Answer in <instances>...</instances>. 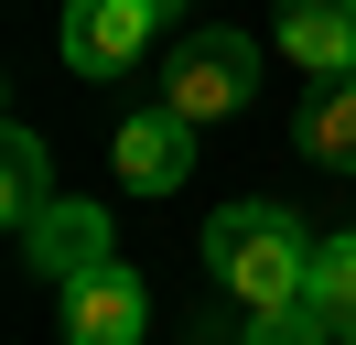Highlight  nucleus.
Returning a JSON list of instances; mask_svg holds the SVG:
<instances>
[{"label": "nucleus", "instance_id": "1", "mask_svg": "<svg viewBox=\"0 0 356 345\" xmlns=\"http://www.w3.org/2000/svg\"><path fill=\"white\" fill-rule=\"evenodd\" d=\"M205 259H216L227 302H238L248 323H259V313H291L302 280H313V237H302L291 205H227L216 227H205Z\"/></svg>", "mask_w": 356, "mask_h": 345}, {"label": "nucleus", "instance_id": "2", "mask_svg": "<svg viewBox=\"0 0 356 345\" xmlns=\"http://www.w3.org/2000/svg\"><path fill=\"white\" fill-rule=\"evenodd\" d=\"M248 86H259V43L248 33H184L173 65H162V108H184V119H238Z\"/></svg>", "mask_w": 356, "mask_h": 345}, {"label": "nucleus", "instance_id": "3", "mask_svg": "<svg viewBox=\"0 0 356 345\" xmlns=\"http://www.w3.org/2000/svg\"><path fill=\"white\" fill-rule=\"evenodd\" d=\"M173 11H184V0H65V65H76V76H97V86L130 76Z\"/></svg>", "mask_w": 356, "mask_h": 345}, {"label": "nucleus", "instance_id": "4", "mask_svg": "<svg viewBox=\"0 0 356 345\" xmlns=\"http://www.w3.org/2000/svg\"><path fill=\"white\" fill-rule=\"evenodd\" d=\"M152 335V291H140V270H87L65 280V345H140Z\"/></svg>", "mask_w": 356, "mask_h": 345}, {"label": "nucleus", "instance_id": "5", "mask_svg": "<svg viewBox=\"0 0 356 345\" xmlns=\"http://www.w3.org/2000/svg\"><path fill=\"white\" fill-rule=\"evenodd\" d=\"M184 172H195V119H184V108L119 119V184H130V194H173Z\"/></svg>", "mask_w": 356, "mask_h": 345}, {"label": "nucleus", "instance_id": "6", "mask_svg": "<svg viewBox=\"0 0 356 345\" xmlns=\"http://www.w3.org/2000/svg\"><path fill=\"white\" fill-rule=\"evenodd\" d=\"M22 259H33V270H54V291H65V280L108 270L119 248H108V216H97V205H65V194H54V205L22 227Z\"/></svg>", "mask_w": 356, "mask_h": 345}, {"label": "nucleus", "instance_id": "7", "mask_svg": "<svg viewBox=\"0 0 356 345\" xmlns=\"http://www.w3.org/2000/svg\"><path fill=\"white\" fill-rule=\"evenodd\" d=\"M281 54L302 76H356V0H281Z\"/></svg>", "mask_w": 356, "mask_h": 345}, {"label": "nucleus", "instance_id": "8", "mask_svg": "<svg viewBox=\"0 0 356 345\" xmlns=\"http://www.w3.org/2000/svg\"><path fill=\"white\" fill-rule=\"evenodd\" d=\"M291 141H302V162L356 172V76H313V97H302V119H291Z\"/></svg>", "mask_w": 356, "mask_h": 345}, {"label": "nucleus", "instance_id": "9", "mask_svg": "<svg viewBox=\"0 0 356 345\" xmlns=\"http://www.w3.org/2000/svg\"><path fill=\"white\" fill-rule=\"evenodd\" d=\"M302 302L324 313V335H334V345H356V227L313 248V280H302Z\"/></svg>", "mask_w": 356, "mask_h": 345}, {"label": "nucleus", "instance_id": "10", "mask_svg": "<svg viewBox=\"0 0 356 345\" xmlns=\"http://www.w3.org/2000/svg\"><path fill=\"white\" fill-rule=\"evenodd\" d=\"M0 172H11V184H0V216H11V237H22L33 216L54 205V162H44V141H33V129H11V141H0Z\"/></svg>", "mask_w": 356, "mask_h": 345}, {"label": "nucleus", "instance_id": "11", "mask_svg": "<svg viewBox=\"0 0 356 345\" xmlns=\"http://www.w3.org/2000/svg\"><path fill=\"white\" fill-rule=\"evenodd\" d=\"M248 345H334V335H324L313 302H291V313H259V323H248Z\"/></svg>", "mask_w": 356, "mask_h": 345}]
</instances>
